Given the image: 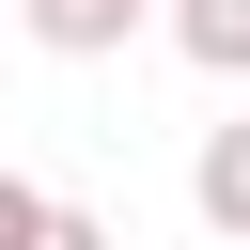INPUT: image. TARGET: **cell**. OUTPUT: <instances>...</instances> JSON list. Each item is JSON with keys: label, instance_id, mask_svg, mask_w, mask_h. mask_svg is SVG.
Instances as JSON below:
<instances>
[{"label": "cell", "instance_id": "cell-1", "mask_svg": "<svg viewBox=\"0 0 250 250\" xmlns=\"http://www.w3.org/2000/svg\"><path fill=\"white\" fill-rule=\"evenodd\" d=\"M0 250H109V219L62 203V188H31V172H0Z\"/></svg>", "mask_w": 250, "mask_h": 250}, {"label": "cell", "instance_id": "cell-4", "mask_svg": "<svg viewBox=\"0 0 250 250\" xmlns=\"http://www.w3.org/2000/svg\"><path fill=\"white\" fill-rule=\"evenodd\" d=\"M172 47L203 78H250V0H172Z\"/></svg>", "mask_w": 250, "mask_h": 250}, {"label": "cell", "instance_id": "cell-5", "mask_svg": "<svg viewBox=\"0 0 250 250\" xmlns=\"http://www.w3.org/2000/svg\"><path fill=\"white\" fill-rule=\"evenodd\" d=\"M141 16H172V0H141Z\"/></svg>", "mask_w": 250, "mask_h": 250}, {"label": "cell", "instance_id": "cell-2", "mask_svg": "<svg viewBox=\"0 0 250 250\" xmlns=\"http://www.w3.org/2000/svg\"><path fill=\"white\" fill-rule=\"evenodd\" d=\"M16 16H31V47H47V62H109L141 0H16Z\"/></svg>", "mask_w": 250, "mask_h": 250}, {"label": "cell", "instance_id": "cell-3", "mask_svg": "<svg viewBox=\"0 0 250 250\" xmlns=\"http://www.w3.org/2000/svg\"><path fill=\"white\" fill-rule=\"evenodd\" d=\"M188 203L250 250V125H203V156H188Z\"/></svg>", "mask_w": 250, "mask_h": 250}]
</instances>
